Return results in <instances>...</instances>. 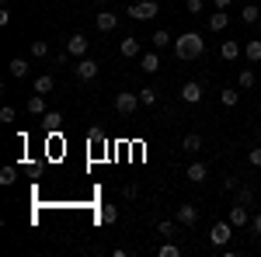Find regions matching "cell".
Segmentation results:
<instances>
[{"mask_svg":"<svg viewBox=\"0 0 261 257\" xmlns=\"http://www.w3.org/2000/svg\"><path fill=\"white\" fill-rule=\"evenodd\" d=\"M202 52H205V39H202L199 32H185V35H178V39H174V56H178L181 63L199 60Z\"/></svg>","mask_w":261,"mask_h":257,"instance_id":"6da1fadb","label":"cell"},{"mask_svg":"<svg viewBox=\"0 0 261 257\" xmlns=\"http://www.w3.org/2000/svg\"><path fill=\"white\" fill-rule=\"evenodd\" d=\"M233 230H237V226H233L230 219H226V222H213V230H209V243H213V247H226L230 237H233Z\"/></svg>","mask_w":261,"mask_h":257,"instance_id":"7a4b0ae2","label":"cell"},{"mask_svg":"<svg viewBox=\"0 0 261 257\" xmlns=\"http://www.w3.org/2000/svg\"><path fill=\"white\" fill-rule=\"evenodd\" d=\"M140 104H143L140 91H136V94H133V91H119V94H115V111H119V115H133Z\"/></svg>","mask_w":261,"mask_h":257,"instance_id":"3957f363","label":"cell"},{"mask_svg":"<svg viewBox=\"0 0 261 257\" xmlns=\"http://www.w3.org/2000/svg\"><path fill=\"white\" fill-rule=\"evenodd\" d=\"M157 11H161V4H157V0H140V4H129V18H136V21L157 18Z\"/></svg>","mask_w":261,"mask_h":257,"instance_id":"277c9868","label":"cell"},{"mask_svg":"<svg viewBox=\"0 0 261 257\" xmlns=\"http://www.w3.org/2000/svg\"><path fill=\"white\" fill-rule=\"evenodd\" d=\"M101 70L98 60H91V56H84V60H77V66H73V73H77V80H94Z\"/></svg>","mask_w":261,"mask_h":257,"instance_id":"5b68a950","label":"cell"},{"mask_svg":"<svg viewBox=\"0 0 261 257\" xmlns=\"http://www.w3.org/2000/svg\"><path fill=\"white\" fill-rule=\"evenodd\" d=\"M174 219H178L181 226H188V230H192V226L199 222V209H195L192 202H185V205H178V212H174Z\"/></svg>","mask_w":261,"mask_h":257,"instance_id":"8992f818","label":"cell"},{"mask_svg":"<svg viewBox=\"0 0 261 257\" xmlns=\"http://www.w3.org/2000/svg\"><path fill=\"white\" fill-rule=\"evenodd\" d=\"M94 24H98L101 35H108V32H115V28H119V14H115V11H98Z\"/></svg>","mask_w":261,"mask_h":257,"instance_id":"52a82bcc","label":"cell"},{"mask_svg":"<svg viewBox=\"0 0 261 257\" xmlns=\"http://www.w3.org/2000/svg\"><path fill=\"white\" fill-rule=\"evenodd\" d=\"M66 52H70L73 60H84V56H87V35H81V32L70 35V39H66Z\"/></svg>","mask_w":261,"mask_h":257,"instance_id":"ba28073f","label":"cell"},{"mask_svg":"<svg viewBox=\"0 0 261 257\" xmlns=\"http://www.w3.org/2000/svg\"><path fill=\"white\" fill-rule=\"evenodd\" d=\"M230 222L237 226V230H244V226H251V212H247V205L244 202H237V205H230Z\"/></svg>","mask_w":261,"mask_h":257,"instance_id":"9c48e42d","label":"cell"},{"mask_svg":"<svg viewBox=\"0 0 261 257\" xmlns=\"http://www.w3.org/2000/svg\"><path fill=\"white\" fill-rule=\"evenodd\" d=\"M181 101H185V104H199L202 101V83L199 80H188V83L181 87Z\"/></svg>","mask_w":261,"mask_h":257,"instance_id":"30bf717a","label":"cell"},{"mask_svg":"<svg viewBox=\"0 0 261 257\" xmlns=\"http://www.w3.org/2000/svg\"><path fill=\"white\" fill-rule=\"evenodd\" d=\"M185 178L192 181V184H202V181L209 178V163H202V160H195V163H188V170H185Z\"/></svg>","mask_w":261,"mask_h":257,"instance_id":"8fae6325","label":"cell"},{"mask_svg":"<svg viewBox=\"0 0 261 257\" xmlns=\"http://www.w3.org/2000/svg\"><path fill=\"white\" fill-rule=\"evenodd\" d=\"M140 66H143V73H150V77H153V73H161V49H157V52H143Z\"/></svg>","mask_w":261,"mask_h":257,"instance_id":"7c38bea8","label":"cell"},{"mask_svg":"<svg viewBox=\"0 0 261 257\" xmlns=\"http://www.w3.org/2000/svg\"><path fill=\"white\" fill-rule=\"evenodd\" d=\"M119 52L125 56V60H136V56H143V49H140V39H122V45H119Z\"/></svg>","mask_w":261,"mask_h":257,"instance_id":"4fadbf2b","label":"cell"},{"mask_svg":"<svg viewBox=\"0 0 261 257\" xmlns=\"http://www.w3.org/2000/svg\"><path fill=\"white\" fill-rule=\"evenodd\" d=\"M230 28V14L226 11H213L209 14V32H226Z\"/></svg>","mask_w":261,"mask_h":257,"instance_id":"5bb4252c","label":"cell"},{"mask_svg":"<svg viewBox=\"0 0 261 257\" xmlns=\"http://www.w3.org/2000/svg\"><path fill=\"white\" fill-rule=\"evenodd\" d=\"M244 60L247 63H261V39L244 42Z\"/></svg>","mask_w":261,"mask_h":257,"instance_id":"9a60e30c","label":"cell"},{"mask_svg":"<svg viewBox=\"0 0 261 257\" xmlns=\"http://www.w3.org/2000/svg\"><path fill=\"white\" fill-rule=\"evenodd\" d=\"M150 42H153V49H167V45H174V35L164 32V28H157V32L150 35Z\"/></svg>","mask_w":261,"mask_h":257,"instance_id":"2e32d148","label":"cell"},{"mask_svg":"<svg viewBox=\"0 0 261 257\" xmlns=\"http://www.w3.org/2000/svg\"><path fill=\"white\" fill-rule=\"evenodd\" d=\"M7 73H11L14 80L28 77V60H21V56H18V60H11V63H7Z\"/></svg>","mask_w":261,"mask_h":257,"instance_id":"e0dca14e","label":"cell"},{"mask_svg":"<svg viewBox=\"0 0 261 257\" xmlns=\"http://www.w3.org/2000/svg\"><path fill=\"white\" fill-rule=\"evenodd\" d=\"M98 222H105V226H115V222H119V209H115V205H101Z\"/></svg>","mask_w":261,"mask_h":257,"instance_id":"ac0fdd59","label":"cell"},{"mask_svg":"<svg viewBox=\"0 0 261 257\" xmlns=\"http://www.w3.org/2000/svg\"><path fill=\"white\" fill-rule=\"evenodd\" d=\"M254 83H258V77H254V70H247V66H244L241 73H237V87H241V91H251Z\"/></svg>","mask_w":261,"mask_h":257,"instance_id":"d6986e66","label":"cell"},{"mask_svg":"<svg viewBox=\"0 0 261 257\" xmlns=\"http://www.w3.org/2000/svg\"><path fill=\"white\" fill-rule=\"evenodd\" d=\"M220 56H223V60H237V56H241V42L226 39V42L220 45Z\"/></svg>","mask_w":261,"mask_h":257,"instance_id":"ffe728a7","label":"cell"},{"mask_svg":"<svg viewBox=\"0 0 261 257\" xmlns=\"http://www.w3.org/2000/svg\"><path fill=\"white\" fill-rule=\"evenodd\" d=\"M220 101L226 104V108H233V104L241 101V87H223V91H220Z\"/></svg>","mask_w":261,"mask_h":257,"instance_id":"44dd1931","label":"cell"},{"mask_svg":"<svg viewBox=\"0 0 261 257\" xmlns=\"http://www.w3.org/2000/svg\"><path fill=\"white\" fill-rule=\"evenodd\" d=\"M241 18H244V24H254V21L261 18V7H258V4H251V0H247V4H244V11H241Z\"/></svg>","mask_w":261,"mask_h":257,"instance_id":"7402d4cb","label":"cell"},{"mask_svg":"<svg viewBox=\"0 0 261 257\" xmlns=\"http://www.w3.org/2000/svg\"><path fill=\"white\" fill-rule=\"evenodd\" d=\"M56 87V80H53V73H42V77H35V94H49Z\"/></svg>","mask_w":261,"mask_h":257,"instance_id":"603a6c76","label":"cell"},{"mask_svg":"<svg viewBox=\"0 0 261 257\" xmlns=\"http://www.w3.org/2000/svg\"><path fill=\"white\" fill-rule=\"evenodd\" d=\"M28 115H45V94H32L28 98Z\"/></svg>","mask_w":261,"mask_h":257,"instance_id":"cb8c5ba5","label":"cell"},{"mask_svg":"<svg viewBox=\"0 0 261 257\" xmlns=\"http://www.w3.org/2000/svg\"><path fill=\"white\" fill-rule=\"evenodd\" d=\"M14 181H18V167H14V163H7V167L0 170V184H4V188H11Z\"/></svg>","mask_w":261,"mask_h":257,"instance_id":"d4e9b609","label":"cell"},{"mask_svg":"<svg viewBox=\"0 0 261 257\" xmlns=\"http://www.w3.org/2000/svg\"><path fill=\"white\" fill-rule=\"evenodd\" d=\"M32 56H35V60H49V42L35 39V42H32Z\"/></svg>","mask_w":261,"mask_h":257,"instance_id":"484cf974","label":"cell"},{"mask_svg":"<svg viewBox=\"0 0 261 257\" xmlns=\"http://www.w3.org/2000/svg\"><path fill=\"white\" fill-rule=\"evenodd\" d=\"M42 122H45V129H53V132H56V129L63 125V115H60V111H45Z\"/></svg>","mask_w":261,"mask_h":257,"instance_id":"4316f807","label":"cell"},{"mask_svg":"<svg viewBox=\"0 0 261 257\" xmlns=\"http://www.w3.org/2000/svg\"><path fill=\"white\" fill-rule=\"evenodd\" d=\"M181 146H185V150H188V153H195V150H202V136H199V132H188V136H185V142H181Z\"/></svg>","mask_w":261,"mask_h":257,"instance_id":"83f0119b","label":"cell"},{"mask_svg":"<svg viewBox=\"0 0 261 257\" xmlns=\"http://www.w3.org/2000/svg\"><path fill=\"white\" fill-rule=\"evenodd\" d=\"M157 98H161V91H157V87H143V91H140L143 104H157Z\"/></svg>","mask_w":261,"mask_h":257,"instance_id":"f1b7e54d","label":"cell"},{"mask_svg":"<svg viewBox=\"0 0 261 257\" xmlns=\"http://www.w3.org/2000/svg\"><path fill=\"white\" fill-rule=\"evenodd\" d=\"M157 233H161V240L174 237V222H171V219H161V222H157Z\"/></svg>","mask_w":261,"mask_h":257,"instance_id":"f546056e","label":"cell"},{"mask_svg":"<svg viewBox=\"0 0 261 257\" xmlns=\"http://www.w3.org/2000/svg\"><path fill=\"white\" fill-rule=\"evenodd\" d=\"M237 202H244V205H251V202H254V191H251V188H247V184H237Z\"/></svg>","mask_w":261,"mask_h":257,"instance_id":"4dcf8cb0","label":"cell"},{"mask_svg":"<svg viewBox=\"0 0 261 257\" xmlns=\"http://www.w3.org/2000/svg\"><path fill=\"white\" fill-rule=\"evenodd\" d=\"M14 119H18V111H14L11 104H4V108H0V122H4V125H11Z\"/></svg>","mask_w":261,"mask_h":257,"instance_id":"1f68e13d","label":"cell"},{"mask_svg":"<svg viewBox=\"0 0 261 257\" xmlns=\"http://www.w3.org/2000/svg\"><path fill=\"white\" fill-rule=\"evenodd\" d=\"M157 254H161V257H181V247H174V243H161Z\"/></svg>","mask_w":261,"mask_h":257,"instance_id":"d6a6232c","label":"cell"},{"mask_svg":"<svg viewBox=\"0 0 261 257\" xmlns=\"http://www.w3.org/2000/svg\"><path fill=\"white\" fill-rule=\"evenodd\" d=\"M247 163H251V167H261V146H251V150H247Z\"/></svg>","mask_w":261,"mask_h":257,"instance_id":"836d02e7","label":"cell"},{"mask_svg":"<svg viewBox=\"0 0 261 257\" xmlns=\"http://www.w3.org/2000/svg\"><path fill=\"white\" fill-rule=\"evenodd\" d=\"M185 7H188V14H202L205 11V0H185Z\"/></svg>","mask_w":261,"mask_h":257,"instance_id":"e575fe53","label":"cell"},{"mask_svg":"<svg viewBox=\"0 0 261 257\" xmlns=\"http://www.w3.org/2000/svg\"><path fill=\"white\" fill-rule=\"evenodd\" d=\"M136 195H140L136 184H125V188H122V198H136Z\"/></svg>","mask_w":261,"mask_h":257,"instance_id":"d590c367","label":"cell"},{"mask_svg":"<svg viewBox=\"0 0 261 257\" xmlns=\"http://www.w3.org/2000/svg\"><path fill=\"white\" fill-rule=\"evenodd\" d=\"M230 4H233V0H213V11H226Z\"/></svg>","mask_w":261,"mask_h":257,"instance_id":"8d00e7d4","label":"cell"},{"mask_svg":"<svg viewBox=\"0 0 261 257\" xmlns=\"http://www.w3.org/2000/svg\"><path fill=\"white\" fill-rule=\"evenodd\" d=\"M251 230H254V233L261 237V216H251Z\"/></svg>","mask_w":261,"mask_h":257,"instance_id":"74e56055","label":"cell"},{"mask_svg":"<svg viewBox=\"0 0 261 257\" xmlns=\"http://www.w3.org/2000/svg\"><path fill=\"white\" fill-rule=\"evenodd\" d=\"M129 4H140V0H129Z\"/></svg>","mask_w":261,"mask_h":257,"instance_id":"f35d334b","label":"cell"},{"mask_svg":"<svg viewBox=\"0 0 261 257\" xmlns=\"http://www.w3.org/2000/svg\"><path fill=\"white\" fill-rule=\"evenodd\" d=\"M101 4H108V0H101Z\"/></svg>","mask_w":261,"mask_h":257,"instance_id":"ab89813d","label":"cell"}]
</instances>
